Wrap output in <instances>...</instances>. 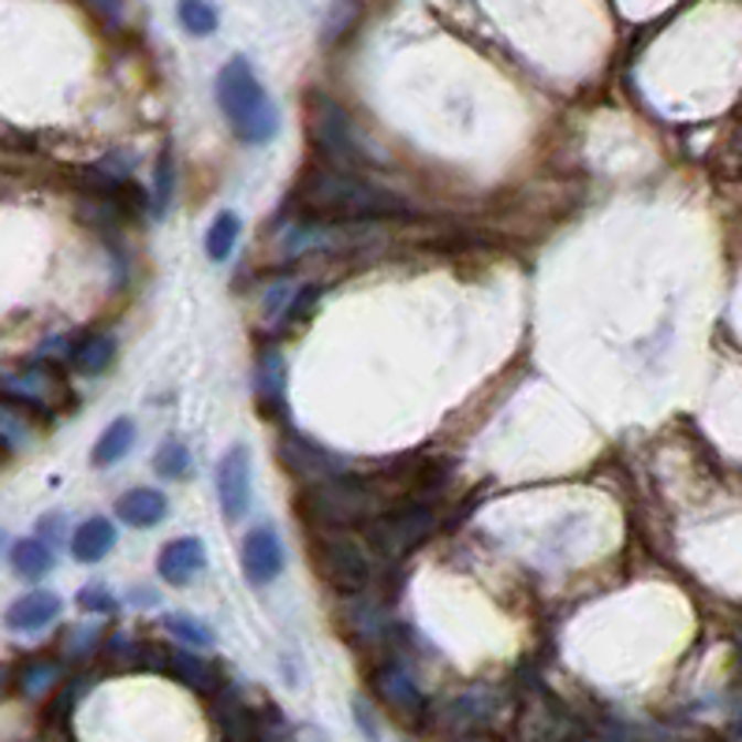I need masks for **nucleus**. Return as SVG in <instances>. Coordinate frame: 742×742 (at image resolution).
Masks as SVG:
<instances>
[{"instance_id":"obj_6","label":"nucleus","mask_w":742,"mask_h":742,"mask_svg":"<svg viewBox=\"0 0 742 742\" xmlns=\"http://www.w3.org/2000/svg\"><path fill=\"white\" fill-rule=\"evenodd\" d=\"M314 139L325 146L332 158H340V161H351V164H355V161L366 164L369 161L366 150L355 139V127H351L344 109H340V105H332V101H325V97H321V101L314 105Z\"/></svg>"},{"instance_id":"obj_20","label":"nucleus","mask_w":742,"mask_h":742,"mask_svg":"<svg viewBox=\"0 0 742 742\" xmlns=\"http://www.w3.org/2000/svg\"><path fill=\"white\" fill-rule=\"evenodd\" d=\"M116 355V344L109 336H86L79 347L72 351V366L79 369V374H105Z\"/></svg>"},{"instance_id":"obj_10","label":"nucleus","mask_w":742,"mask_h":742,"mask_svg":"<svg viewBox=\"0 0 742 742\" xmlns=\"http://www.w3.org/2000/svg\"><path fill=\"white\" fill-rule=\"evenodd\" d=\"M374 690L399 717H418V712L426 709V698L422 690H418V682L407 676L404 668H396V664H385V668L374 671Z\"/></svg>"},{"instance_id":"obj_7","label":"nucleus","mask_w":742,"mask_h":742,"mask_svg":"<svg viewBox=\"0 0 742 742\" xmlns=\"http://www.w3.org/2000/svg\"><path fill=\"white\" fill-rule=\"evenodd\" d=\"M239 563H243L247 582L266 585L284 571V545H280V537L272 534L269 526H258V530H250L247 537H243Z\"/></svg>"},{"instance_id":"obj_24","label":"nucleus","mask_w":742,"mask_h":742,"mask_svg":"<svg viewBox=\"0 0 742 742\" xmlns=\"http://www.w3.org/2000/svg\"><path fill=\"white\" fill-rule=\"evenodd\" d=\"M153 471L161 477H183L191 471V452L180 441H164L153 455Z\"/></svg>"},{"instance_id":"obj_30","label":"nucleus","mask_w":742,"mask_h":742,"mask_svg":"<svg viewBox=\"0 0 742 742\" xmlns=\"http://www.w3.org/2000/svg\"><path fill=\"white\" fill-rule=\"evenodd\" d=\"M42 537H53V541H61L64 537V519H42Z\"/></svg>"},{"instance_id":"obj_2","label":"nucleus","mask_w":742,"mask_h":742,"mask_svg":"<svg viewBox=\"0 0 742 742\" xmlns=\"http://www.w3.org/2000/svg\"><path fill=\"white\" fill-rule=\"evenodd\" d=\"M217 105L224 112V120L232 123L236 139L250 146H266L277 139L280 131V109L277 101L266 94V86L258 83L254 67L236 56L221 67L217 75Z\"/></svg>"},{"instance_id":"obj_22","label":"nucleus","mask_w":742,"mask_h":742,"mask_svg":"<svg viewBox=\"0 0 742 742\" xmlns=\"http://www.w3.org/2000/svg\"><path fill=\"white\" fill-rule=\"evenodd\" d=\"M284 385H288V366L280 358V351H266L258 363V396L261 399H284Z\"/></svg>"},{"instance_id":"obj_8","label":"nucleus","mask_w":742,"mask_h":742,"mask_svg":"<svg viewBox=\"0 0 742 742\" xmlns=\"http://www.w3.org/2000/svg\"><path fill=\"white\" fill-rule=\"evenodd\" d=\"M217 496L228 519H243L250 507V455L247 448H232L217 466Z\"/></svg>"},{"instance_id":"obj_29","label":"nucleus","mask_w":742,"mask_h":742,"mask_svg":"<svg viewBox=\"0 0 742 742\" xmlns=\"http://www.w3.org/2000/svg\"><path fill=\"white\" fill-rule=\"evenodd\" d=\"M169 191H172V161H169V153H164L158 164V206L161 209H164V202H169Z\"/></svg>"},{"instance_id":"obj_27","label":"nucleus","mask_w":742,"mask_h":742,"mask_svg":"<svg viewBox=\"0 0 742 742\" xmlns=\"http://www.w3.org/2000/svg\"><path fill=\"white\" fill-rule=\"evenodd\" d=\"M86 8H90V12L109 26L123 23V0H86Z\"/></svg>"},{"instance_id":"obj_21","label":"nucleus","mask_w":742,"mask_h":742,"mask_svg":"<svg viewBox=\"0 0 742 742\" xmlns=\"http://www.w3.org/2000/svg\"><path fill=\"white\" fill-rule=\"evenodd\" d=\"M175 15H180V26L194 37H206L217 31V8L209 4V0H180L175 4Z\"/></svg>"},{"instance_id":"obj_28","label":"nucleus","mask_w":742,"mask_h":742,"mask_svg":"<svg viewBox=\"0 0 742 742\" xmlns=\"http://www.w3.org/2000/svg\"><path fill=\"white\" fill-rule=\"evenodd\" d=\"M79 604L90 612H112L116 609V598L112 593H105L101 585H86V590L79 593Z\"/></svg>"},{"instance_id":"obj_18","label":"nucleus","mask_w":742,"mask_h":742,"mask_svg":"<svg viewBox=\"0 0 742 742\" xmlns=\"http://www.w3.org/2000/svg\"><path fill=\"white\" fill-rule=\"evenodd\" d=\"M12 563L26 579H42V574L53 571V549H49L45 537H23L12 549Z\"/></svg>"},{"instance_id":"obj_11","label":"nucleus","mask_w":742,"mask_h":742,"mask_svg":"<svg viewBox=\"0 0 742 742\" xmlns=\"http://www.w3.org/2000/svg\"><path fill=\"white\" fill-rule=\"evenodd\" d=\"M202 568H206V545H202L198 537H180V541H169L158 556L161 579L172 582V585H187Z\"/></svg>"},{"instance_id":"obj_13","label":"nucleus","mask_w":742,"mask_h":742,"mask_svg":"<svg viewBox=\"0 0 742 742\" xmlns=\"http://www.w3.org/2000/svg\"><path fill=\"white\" fill-rule=\"evenodd\" d=\"M164 515H169V501H164L161 490H131L116 501V519L135 526V530L158 526Z\"/></svg>"},{"instance_id":"obj_15","label":"nucleus","mask_w":742,"mask_h":742,"mask_svg":"<svg viewBox=\"0 0 742 742\" xmlns=\"http://www.w3.org/2000/svg\"><path fill=\"white\" fill-rule=\"evenodd\" d=\"M169 671L180 682H187L191 690H198V695H213V690L221 687L217 664L206 657H194V653H183V649L169 653Z\"/></svg>"},{"instance_id":"obj_3","label":"nucleus","mask_w":742,"mask_h":742,"mask_svg":"<svg viewBox=\"0 0 742 742\" xmlns=\"http://www.w3.org/2000/svg\"><path fill=\"white\" fill-rule=\"evenodd\" d=\"M302 504H307L310 519H318L325 530L329 526H336V530L366 526L369 519H377V515L385 512L374 482H355V477H340V474L318 482Z\"/></svg>"},{"instance_id":"obj_1","label":"nucleus","mask_w":742,"mask_h":742,"mask_svg":"<svg viewBox=\"0 0 742 742\" xmlns=\"http://www.w3.org/2000/svg\"><path fill=\"white\" fill-rule=\"evenodd\" d=\"M295 206L310 221H369L407 209L392 191H380L340 169H310L295 187Z\"/></svg>"},{"instance_id":"obj_5","label":"nucleus","mask_w":742,"mask_h":742,"mask_svg":"<svg viewBox=\"0 0 742 742\" xmlns=\"http://www.w3.org/2000/svg\"><path fill=\"white\" fill-rule=\"evenodd\" d=\"M310 556H314V571L318 579L332 585L340 593H358L366 590L369 582V556L355 537L340 534L336 526H329V534H321L314 545H310Z\"/></svg>"},{"instance_id":"obj_23","label":"nucleus","mask_w":742,"mask_h":742,"mask_svg":"<svg viewBox=\"0 0 742 742\" xmlns=\"http://www.w3.org/2000/svg\"><path fill=\"white\" fill-rule=\"evenodd\" d=\"M164 627H169L172 638L187 642V646H198V649L213 646V631L202 620L187 616V612H172V616H164Z\"/></svg>"},{"instance_id":"obj_9","label":"nucleus","mask_w":742,"mask_h":742,"mask_svg":"<svg viewBox=\"0 0 742 742\" xmlns=\"http://www.w3.org/2000/svg\"><path fill=\"white\" fill-rule=\"evenodd\" d=\"M280 459L288 463L291 474L310 485L325 482V477H336L344 471V463H340L336 455H329L325 448L310 444L307 437H284V441H280Z\"/></svg>"},{"instance_id":"obj_17","label":"nucleus","mask_w":742,"mask_h":742,"mask_svg":"<svg viewBox=\"0 0 742 742\" xmlns=\"http://www.w3.org/2000/svg\"><path fill=\"white\" fill-rule=\"evenodd\" d=\"M135 444V422L131 418H116V422L97 437L94 444V466H112L131 452Z\"/></svg>"},{"instance_id":"obj_16","label":"nucleus","mask_w":742,"mask_h":742,"mask_svg":"<svg viewBox=\"0 0 742 742\" xmlns=\"http://www.w3.org/2000/svg\"><path fill=\"white\" fill-rule=\"evenodd\" d=\"M49 392H53V377L42 374V369L4 377V396L12 399V404L15 399H23V407H31V411L49 415Z\"/></svg>"},{"instance_id":"obj_14","label":"nucleus","mask_w":742,"mask_h":742,"mask_svg":"<svg viewBox=\"0 0 742 742\" xmlns=\"http://www.w3.org/2000/svg\"><path fill=\"white\" fill-rule=\"evenodd\" d=\"M116 545V526L109 519H101V515H94V519H86L79 530L72 537V552L79 563H97L105 560V556L112 552Z\"/></svg>"},{"instance_id":"obj_4","label":"nucleus","mask_w":742,"mask_h":742,"mask_svg":"<svg viewBox=\"0 0 742 742\" xmlns=\"http://www.w3.org/2000/svg\"><path fill=\"white\" fill-rule=\"evenodd\" d=\"M437 526V512L426 501H399L396 507L380 512L377 519L366 523V541L374 545V552H380L385 560H399V556L415 552L418 545L433 534Z\"/></svg>"},{"instance_id":"obj_25","label":"nucleus","mask_w":742,"mask_h":742,"mask_svg":"<svg viewBox=\"0 0 742 742\" xmlns=\"http://www.w3.org/2000/svg\"><path fill=\"white\" fill-rule=\"evenodd\" d=\"M56 682V664L53 660H37V664H26L23 668V695H45V690H53Z\"/></svg>"},{"instance_id":"obj_19","label":"nucleus","mask_w":742,"mask_h":742,"mask_svg":"<svg viewBox=\"0 0 742 742\" xmlns=\"http://www.w3.org/2000/svg\"><path fill=\"white\" fill-rule=\"evenodd\" d=\"M239 232H243V221L236 213H217V221L209 224L206 232V254L213 261H228L232 250H236L239 243Z\"/></svg>"},{"instance_id":"obj_12","label":"nucleus","mask_w":742,"mask_h":742,"mask_svg":"<svg viewBox=\"0 0 742 742\" xmlns=\"http://www.w3.org/2000/svg\"><path fill=\"white\" fill-rule=\"evenodd\" d=\"M56 616H61V598L56 593H26V598H19L12 609H8V627H12L15 634H34L49 627Z\"/></svg>"},{"instance_id":"obj_26","label":"nucleus","mask_w":742,"mask_h":742,"mask_svg":"<svg viewBox=\"0 0 742 742\" xmlns=\"http://www.w3.org/2000/svg\"><path fill=\"white\" fill-rule=\"evenodd\" d=\"M355 15H358V0H332L329 19H325V42H336V37L355 23Z\"/></svg>"}]
</instances>
